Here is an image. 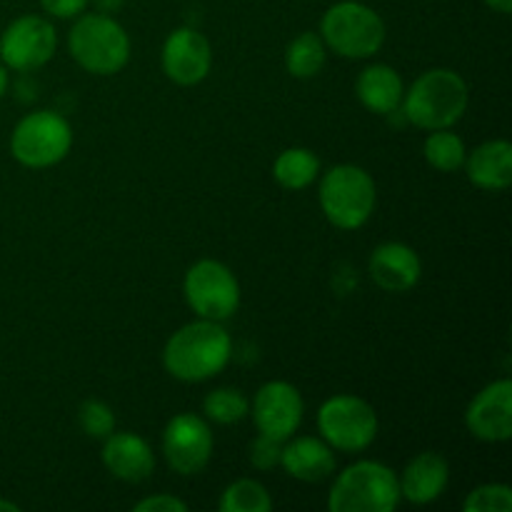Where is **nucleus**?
<instances>
[{"mask_svg":"<svg viewBox=\"0 0 512 512\" xmlns=\"http://www.w3.org/2000/svg\"><path fill=\"white\" fill-rule=\"evenodd\" d=\"M233 355L228 330L215 320H195L183 325L165 343L163 365L173 378L183 383H203L228 365Z\"/></svg>","mask_w":512,"mask_h":512,"instance_id":"nucleus-1","label":"nucleus"},{"mask_svg":"<svg viewBox=\"0 0 512 512\" xmlns=\"http://www.w3.org/2000/svg\"><path fill=\"white\" fill-rule=\"evenodd\" d=\"M468 83L450 68L425 70L403 93V113L423 130L453 128L468 110Z\"/></svg>","mask_w":512,"mask_h":512,"instance_id":"nucleus-2","label":"nucleus"},{"mask_svg":"<svg viewBox=\"0 0 512 512\" xmlns=\"http://www.w3.org/2000/svg\"><path fill=\"white\" fill-rule=\"evenodd\" d=\"M398 475L378 460L348 465L328 495L330 512H393L400 505Z\"/></svg>","mask_w":512,"mask_h":512,"instance_id":"nucleus-3","label":"nucleus"},{"mask_svg":"<svg viewBox=\"0 0 512 512\" xmlns=\"http://www.w3.org/2000/svg\"><path fill=\"white\" fill-rule=\"evenodd\" d=\"M75 63L93 75H113L128 65L130 38L123 25L105 13L80 15L68 35Z\"/></svg>","mask_w":512,"mask_h":512,"instance_id":"nucleus-4","label":"nucleus"},{"mask_svg":"<svg viewBox=\"0 0 512 512\" xmlns=\"http://www.w3.org/2000/svg\"><path fill=\"white\" fill-rule=\"evenodd\" d=\"M320 38L325 48L340 58L363 60L378 53L385 43V23L370 5L343 0L325 10L320 20Z\"/></svg>","mask_w":512,"mask_h":512,"instance_id":"nucleus-5","label":"nucleus"},{"mask_svg":"<svg viewBox=\"0 0 512 512\" xmlns=\"http://www.w3.org/2000/svg\"><path fill=\"white\" fill-rule=\"evenodd\" d=\"M320 208L340 230H358L375 210V183L358 165H335L320 180Z\"/></svg>","mask_w":512,"mask_h":512,"instance_id":"nucleus-6","label":"nucleus"},{"mask_svg":"<svg viewBox=\"0 0 512 512\" xmlns=\"http://www.w3.org/2000/svg\"><path fill=\"white\" fill-rule=\"evenodd\" d=\"M73 148V128L53 110H35L15 125L10 153L20 165L33 170L53 168Z\"/></svg>","mask_w":512,"mask_h":512,"instance_id":"nucleus-7","label":"nucleus"},{"mask_svg":"<svg viewBox=\"0 0 512 512\" xmlns=\"http://www.w3.org/2000/svg\"><path fill=\"white\" fill-rule=\"evenodd\" d=\"M318 430L325 443L340 453H360L378 435V415L358 395H333L318 410Z\"/></svg>","mask_w":512,"mask_h":512,"instance_id":"nucleus-8","label":"nucleus"},{"mask_svg":"<svg viewBox=\"0 0 512 512\" xmlns=\"http://www.w3.org/2000/svg\"><path fill=\"white\" fill-rule=\"evenodd\" d=\"M183 293L193 313H198V318L223 323L238 313V278L228 265L218 263V260H198L185 273Z\"/></svg>","mask_w":512,"mask_h":512,"instance_id":"nucleus-9","label":"nucleus"},{"mask_svg":"<svg viewBox=\"0 0 512 512\" xmlns=\"http://www.w3.org/2000/svg\"><path fill=\"white\" fill-rule=\"evenodd\" d=\"M58 35L50 20L40 15H20L0 35V63L8 70L30 73L55 55Z\"/></svg>","mask_w":512,"mask_h":512,"instance_id":"nucleus-10","label":"nucleus"},{"mask_svg":"<svg viewBox=\"0 0 512 512\" xmlns=\"http://www.w3.org/2000/svg\"><path fill=\"white\" fill-rule=\"evenodd\" d=\"M163 453L178 475H198L213 455V433L200 415L180 413L168 420L163 433Z\"/></svg>","mask_w":512,"mask_h":512,"instance_id":"nucleus-11","label":"nucleus"},{"mask_svg":"<svg viewBox=\"0 0 512 512\" xmlns=\"http://www.w3.org/2000/svg\"><path fill=\"white\" fill-rule=\"evenodd\" d=\"M303 398L295 385L285 380H270L255 393L253 400V420L258 425V433L285 443L298 433L303 423Z\"/></svg>","mask_w":512,"mask_h":512,"instance_id":"nucleus-12","label":"nucleus"},{"mask_svg":"<svg viewBox=\"0 0 512 512\" xmlns=\"http://www.w3.org/2000/svg\"><path fill=\"white\" fill-rule=\"evenodd\" d=\"M465 425L485 443H505L512 435V383L508 378L485 385L465 410Z\"/></svg>","mask_w":512,"mask_h":512,"instance_id":"nucleus-13","label":"nucleus"},{"mask_svg":"<svg viewBox=\"0 0 512 512\" xmlns=\"http://www.w3.org/2000/svg\"><path fill=\"white\" fill-rule=\"evenodd\" d=\"M213 50L208 38L195 28H178L163 43V70L173 83L198 85L208 78Z\"/></svg>","mask_w":512,"mask_h":512,"instance_id":"nucleus-14","label":"nucleus"},{"mask_svg":"<svg viewBox=\"0 0 512 512\" xmlns=\"http://www.w3.org/2000/svg\"><path fill=\"white\" fill-rule=\"evenodd\" d=\"M423 263L405 243H383L370 255V278L385 293H408L418 285Z\"/></svg>","mask_w":512,"mask_h":512,"instance_id":"nucleus-15","label":"nucleus"},{"mask_svg":"<svg viewBox=\"0 0 512 512\" xmlns=\"http://www.w3.org/2000/svg\"><path fill=\"white\" fill-rule=\"evenodd\" d=\"M103 465L113 478L125 483H143L155 468V455L148 440L135 433H110L103 445Z\"/></svg>","mask_w":512,"mask_h":512,"instance_id":"nucleus-16","label":"nucleus"},{"mask_svg":"<svg viewBox=\"0 0 512 512\" xmlns=\"http://www.w3.org/2000/svg\"><path fill=\"white\" fill-rule=\"evenodd\" d=\"M450 480V465L440 453H420L405 465L398 478L400 498L413 505H428L445 493Z\"/></svg>","mask_w":512,"mask_h":512,"instance_id":"nucleus-17","label":"nucleus"},{"mask_svg":"<svg viewBox=\"0 0 512 512\" xmlns=\"http://www.w3.org/2000/svg\"><path fill=\"white\" fill-rule=\"evenodd\" d=\"M280 465L290 478L303 480V483H320L333 475L335 455L325 440L303 435V438L285 440Z\"/></svg>","mask_w":512,"mask_h":512,"instance_id":"nucleus-18","label":"nucleus"},{"mask_svg":"<svg viewBox=\"0 0 512 512\" xmlns=\"http://www.w3.org/2000/svg\"><path fill=\"white\" fill-rule=\"evenodd\" d=\"M355 93H358V100L370 113L390 115L403 103L405 85L398 70L390 68V65L375 63L360 70L358 80H355Z\"/></svg>","mask_w":512,"mask_h":512,"instance_id":"nucleus-19","label":"nucleus"},{"mask_svg":"<svg viewBox=\"0 0 512 512\" xmlns=\"http://www.w3.org/2000/svg\"><path fill=\"white\" fill-rule=\"evenodd\" d=\"M463 168L480 190H505L512 183V145L508 140H488L465 158Z\"/></svg>","mask_w":512,"mask_h":512,"instance_id":"nucleus-20","label":"nucleus"},{"mask_svg":"<svg viewBox=\"0 0 512 512\" xmlns=\"http://www.w3.org/2000/svg\"><path fill=\"white\" fill-rule=\"evenodd\" d=\"M320 175V160L308 148H288L275 158L273 178L285 190H305Z\"/></svg>","mask_w":512,"mask_h":512,"instance_id":"nucleus-21","label":"nucleus"},{"mask_svg":"<svg viewBox=\"0 0 512 512\" xmlns=\"http://www.w3.org/2000/svg\"><path fill=\"white\" fill-rule=\"evenodd\" d=\"M325 55L328 48L318 33H300L285 50V68L293 78H315L325 68Z\"/></svg>","mask_w":512,"mask_h":512,"instance_id":"nucleus-22","label":"nucleus"},{"mask_svg":"<svg viewBox=\"0 0 512 512\" xmlns=\"http://www.w3.org/2000/svg\"><path fill=\"white\" fill-rule=\"evenodd\" d=\"M423 155L440 173H455V170H460L465 165L468 150H465V143L460 135H455L450 128H443L430 130L423 145Z\"/></svg>","mask_w":512,"mask_h":512,"instance_id":"nucleus-23","label":"nucleus"},{"mask_svg":"<svg viewBox=\"0 0 512 512\" xmlns=\"http://www.w3.org/2000/svg\"><path fill=\"white\" fill-rule=\"evenodd\" d=\"M220 512H268L273 508V498L258 480H235L223 490L218 503Z\"/></svg>","mask_w":512,"mask_h":512,"instance_id":"nucleus-24","label":"nucleus"},{"mask_svg":"<svg viewBox=\"0 0 512 512\" xmlns=\"http://www.w3.org/2000/svg\"><path fill=\"white\" fill-rule=\"evenodd\" d=\"M203 410L213 423L233 425L250 413V400L235 388H218L203 400Z\"/></svg>","mask_w":512,"mask_h":512,"instance_id":"nucleus-25","label":"nucleus"},{"mask_svg":"<svg viewBox=\"0 0 512 512\" xmlns=\"http://www.w3.org/2000/svg\"><path fill=\"white\" fill-rule=\"evenodd\" d=\"M465 512H510L512 510V490L510 485L490 483L480 485L473 493H468L463 503Z\"/></svg>","mask_w":512,"mask_h":512,"instance_id":"nucleus-26","label":"nucleus"},{"mask_svg":"<svg viewBox=\"0 0 512 512\" xmlns=\"http://www.w3.org/2000/svg\"><path fill=\"white\" fill-rule=\"evenodd\" d=\"M80 428L90 438H108L115 430V415L103 400H85L78 410Z\"/></svg>","mask_w":512,"mask_h":512,"instance_id":"nucleus-27","label":"nucleus"},{"mask_svg":"<svg viewBox=\"0 0 512 512\" xmlns=\"http://www.w3.org/2000/svg\"><path fill=\"white\" fill-rule=\"evenodd\" d=\"M280 453H283V443L260 433L250 445V463L258 470H270L280 465Z\"/></svg>","mask_w":512,"mask_h":512,"instance_id":"nucleus-28","label":"nucleus"},{"mask_svg":"<svg viewBox=\"0 0 512 512\" xmlns=\"http://www.w3.org/2000/svg\"><path fill=\"white\" fill-rule=\"evenodd\" d=\"M188 505L183 500L173 498V495H153V498H145L135 505V512H185Z\"/></svg>","mask_w":512,"mask_h":512,"instance_id":"nucleus-29","label":"nucleus"},{"mask_svg":"<svg viewBox=\"0 0 512 512\" xmlns=\"http://www.w3.org/2000/svg\"><path fill=\"white\" fill-rule=\"evenodd\" d=\"M40 5L53 18H78L88 8V0H40Z\"/></svg>","mask_w":512,"mask_h":512,"instance_id":"nucleus-30","label":"nucleus"},{"mask_svg":"<svg viewBox=\"0 0 512 512\" xmlns=\"http://www.w3.org/2000/svg\"><path fill=\"white\" fill-rule=\"evenodd\" d=\"M95 5H98L100 13L110 15V13H115V10L123 8V0H95Z\"/></svg>","mask_w":512,"mask_h":512,"instance_id":"nucleus-31","label":"nucleus"},{"mask_svg":"<svg viewBox=\"0 0 512 512\" xmlns=\"http://www.w3.org/2000/svg\"><path fill=\"white\" fill-rule=\"evenodd\" d=\"M485 5L493 10H498V13H512V0H485Z\"/></svg>","mask_w":512,"mask_h":512,"instance_id":"nucleus-32","label":"nucleus"},{"mask_svg":"<svg viewBox=\"0 0 512 512\" xmlns=\"http://www.w3.org/2000/svg\"><path fill=\"white\" fill-rule=\"evenodd\" d=\"M5 90H8V68L0 63V98L5 95Z\"/></svg>","mask_w":512,"mask_h":512,"instance_id":"nucleus-33","label":"nucleus"},{"mask_svg":"<svg viewBox=\"0 0 512 512\" xmlns=\"http://www.w3.org/2000/svg\"><path fill=\"white\" fill-rule=\"evenodd\" d=\"M20 508L15 503H10V500H0V512H18Z\"/></svg>","mask_w":512,"mask_h":512,"instance_id":"nucleus-34","label":"nucleus"}]
</instances>
